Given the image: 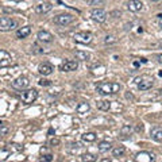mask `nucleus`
<instances>
[{"instance_id": "obj_1", "label": "nucleus", "mask_w": 162, "mask_h": 162, "mask_svg": "<svg viewBox=\"0 0 162 162\" xmlns=\"http://www.w3.org/2000/svg\"><path fill=\"white\" fill-rule=\"evenodd\" d=\"M97 93L107 96V94H115L120 91V84L119 83H100L96 87Z\"/></svg>"}, {"instance_id": "obj_2", "label": "nucleus", "mask_w": 162, "mask_h": 162, "mask_svg": "<svg viewBox=\"0 0 162 162\" xmlns=\"http://www.w3.org/2000/svg\"><path fill=\"white\" fill-rule=\"evenodd\" d=\"M18 27V22L12 18H7V16H3L0 19V30L2 31H11L14 29Z\"/></svg>"}, {"instance_id": "obj_3", "label": "nucleus", "mask_w": 162, "mask_h": 162, "mask_svg": "<svg viewBox=\"0 0 162 162\" xmlns=\"http://www.w3.org/2000/svg\"><path fill=\"white\" fill-rule=\"evenodd\" d=\"M74 22V16L70 14H58L57 16H54V23L58 26H68Z\"/></svg>"}, {"instance_id": "obj_4", "label": "nucleus", "mask_w": 162, "mask_h": 162, "mask_svg": "<svg viewBox=\"0 0 162 162\" xmlns=\"http://www.w3.org/2000/svg\"><path fill=\"white\" fill-rule=\"evenodd\" d=\"M37 97H38L37 89H27V91L20 93V99L24 104H31V103H34L37 100Z\"/></svg>"}, {"instance_id": "obj_5", "label": "nucleus", "mask_w": 162, "mask_h": 162, "mask_svg": "<svg viewBox=\"0 0 162 162\" xmlns=\"http://www.w3.org/2000/svg\"><path fill=\"white\" fill-rule=\"evenodd\" d=\"M107 16H108V14L105 10H103V8H93L92 12H91V18L94 22H97V23L105 22Z\"/></svg>"}, {"instance_id": "obj_6", "label": "nucleus", "mask_w": 162, "mask_h": 162, "mask_svg": "<svg viewBox=\"0 0 162 162\" xmlns=\"http://www.w3.org/2000/svg\"><path fill=\"white\" fill-rule=\"evenodd\" d=\"M74 40L77 43H84L87 45L92 40V34L91 33H87V31H80V33H76L74 34Z\"/></svg>"}, {"instance_id": "obj_7", "label": "nucleus", "mask_w": 162, "mask_h": 162, "mask_svg": "<svg viewBox=\"0 0 162 162\" xmlns=\"http://www.w3.org/2000/svg\"><path fill=\"white\" fill-rule=\"evenodd\" d=\"M30 85V81L27 77H24V76H20V77H18L12 81V87L15 89H19V91H22V89H26L27 87Z\"/></svg>"}, {"instance_id": "obj_8", "label": "nucleus", "mask_w": 162, "mask_h": 162, "mask_svg": "<svg viewBox=\"0 0 162 162\" xmlns=\"http://www.w3.org/2000/svg\"><path fill=\"white\" fill-rule=\"evenodd\" d=\"M37 38L40 40V42H43V43H50L54 40V37L49 33V31L46 30H40L38 31V34H37Z\"/></svg>"}, {"instance_id": "obj_9", "label": "nucleus", "mask_w": 162, "mask_h": 162, "mask_svg": "<svg viewBox=\"0 0 162 162\" xmlns=\"http://www.w3.org/2000/svg\"><path fill=\"white\" fill-rule=\"evenodd\" d=\"M126 6H127V10L128 11L138 12V11H141L142 8H143V3H142V0H130V2L126 4Z\"/></svg>"}, {"instance_id": "obj_10", "label": "nucleus", "mask_w": 162, "mask_h": 162, "mask_svg": "<svg viewBox=\"0 0 162 162\" xmlns=\"http://www.w3.org/2000/svg\"><path fill=\"white\" fill-rule=\"evenodd\" d=\"M78 68V62L77 61H65L64 64H61L60 69L62 72H73Z\"/></svg>"}, {"instance_id": "obj_11", "label": "nucleus", "mask_w": 162, "mask_h": 162, "mask_svg": "<svg viewBox=\"0 0 162 162\" xmlns=\"http://www.w3.org/2000/svg\"><path fill=\"white\" fill-rule=\"evenodd\" d=\"M154 154H151V153H147V151H142L139 153L137 155V161L138 162H154Z\"/></svg>"}, {"instance_id": "obj_12", "label": "nucleus", "mask_w": 162, "mask_h": 162, "mask_svg": "<svg viewBox=\"0 0 162 162\" xmlns=\"http://www.w3.org/2000/svg\"><path fill=\"white\" fill-rule=\"evenodd\" d=\"M53 70H54L53 65L47 64V62H43V64H40V65L38 66V72H39V73L42 74V76H49V74H51Z\"/></svg>"}, {"instance_id": "obj_13", "label": "nucleus", "mask_w": 162, "mask_h": 162, "mask_svg": "<svg viewBox=\"0 0 162 162\" xmlns=\"http://www.w3.org/2000/svg\"><path fill=\"white\" fill-rule=\"evenodd\" d=\"M53 6L50 3H40L38 6H35V12L37 14H40V15H43V14H47L51 11Z\"/></svg>"}, {"instance_id": "obj_14", "label": "nucleus", "mask_w": 162, "mask_h": 162, "mask_svg": "<svg viewBox=\"0 0 162 162\" xmlns=\"http://www.w3.org/2000/svg\"><path fill=\"white\" fill-rule=\"evenodd\" d=\"M31 33V27L30 26H24V27H20L19 30L16 31V38L19 39H23V38H27Z\"/></svg>"}, {"instance_id": "obj_15", "label": "nucleus", "mask_w": 162, "mask_h": 162, "mask_svg": "<svg viewBox=\"0 0 162 162\" xmlns=\"http://www.w3.org/2000/svg\"><path fill=\"white\" fill-rule=\"evenodd\" d=\"M151 139H154L155 142H162V128L161 127H155L151 130Z\"/></svg>"}, {"instance_id": "obj_16", "label": "nucleus", "mask_w": 162, "mask_h": 162, "mask_svg": "<svg viewBox=\"0 0 162 162\" xmlns=\"http://www.w3.org/2000/svg\"><path fill=\"white\" fill-rule=\"evenodd\" d=\"M153 87V81L151 80H141L138 83V89L139 91H148Z\"/></svg>"}, {"instance_id": "obj_17", "label": "nucleus", "mask_w": 162, "mask_h": 162, "mask_svg": "<svg viewBox=\"0 0 162 162\" xmlns=\"http://www.w3.org/2000/svg\"><path fill=\"white\" fill-rule=\"evenodd\" d=\"M89 110H91V105H89L88 101H81L80 104L77 105V114H80V115L87 114Z\"/></svg>"}, {"instance_id": "obj_18", "label": "nucleus", "mask_w": 162, "mask_h": 162, "mask_svg": "<svg viewBox=\"0 0 162 162\" xmlns=\"http://www.w3.org/2000/svg\"><path fill=\"white\" fill-rule=\"evenodd\" d=\"M74 54H76V57H77V60H81V61H89L92 58L91 54L87 53V51L77 50V51H74Z\"/></svg>"}, {"instance_id": "obj_19", "label": "nucleus", "mask_w": 162, "mask_h": 162, "mask_svg": "<svg viewBox=\"0 0 162 162\" xmlns=\"http://www.w3.org/2000/svg\"><path fill=\"white\" fill-rule=\"evenodd\" d=\"M81 162H96L97 157L94 154H91V153H85V154H83L80 157Z\"/></svg>"}, {"instance_id": "obj_20", "label": "nucleus", "mask_w": 162, "mask_h": 162, "mask_svg": "<svg viewBox=\"0 0 162 162\" xmlns=\"http://www.w3.org/2000/svg\"><path fill=\"white\" fill-rule=\"evenodd\" d=\"M81 139H83L84 142H94L96 141V134L94 132H85L81 135Z\"/></svg>"}, {"instance_id": "obj_21", "label": "nucleus", "mask_w": 162, "mask_h": 162, "mask_svg": "<svg viewBox=\"0 0 162 162\" xmlns=\"http://www.w3.org/2000/svg\"><path fill=\"white\" fill-rule=\"evenodd\" d=\"M97 108H99V110H101V111H108L111 108V101H108V100L97 101Z\"/></svg>"}, {"instance_id": "obj_22", "label": "nucleus", "mask_w": 162, "mask_h": 162, "mask_svg": "<svg viewBox=\"0 0 162 162\" xmlns=\"http://www.w3.org/2000/svg\"><path fill=\"white\" fill-rule=\"evenodd\" d=\"M126 153V147L124 146H116L115 148H112V155L114 157H122Z\"/></svg>"}, {"instance_id": "obj_23", "label": "nucleus", "mask_w": 162, "mask_h": 162, "mask_svg": "<svg viewBox=\"0 0 162 162\" xmlns=\"http://www.w3.org/2000/svg\"><path fill=\"white\" fill-rule=\"evenodd\" d=\"M112 148V145L110 142H107V141H104V142H100L99 143V150H100L101 153H105V151H110Z\"/></svg>"}, {"instance_id": "obj_24", "label": "nucleus", "mask_w": 162, "mask_h": 162, "mask_svg": "<svg viewBox=\"0 0 162 162\" xmlns=\"http://www.w3.org/2000/svg\"><path fill=\"white\" fill-rule=\"evenodd\" d=\"M116 40L118 39H116L114 35H107V37L104 38V43L105 45H112V43H116Z\"/></svg>"}, {"instance_id": "obj_25", "label": "nucleus", "mask_w": 162, "mask_h": 162, "mask_svg": "<svg viewBox=\"0 0 162 162\" xmlns=\"http://www.w3.org/2000/svg\"><path fill=\"white\" fill-rule=\"evenodd\" d=\"M88 4L89 6H104L105 0H89Z\"/></svg>"}, {"instance_id": "obj_26", "label": "nucleus", "mask_w": 162, "mask_h": 162, "mask_svg": "<svg viewBox=\"0 0 162 162\" xmlns=\"http://www.w3.org/2000/svg\"><path fill=\"white\" fill-rule=\"evenodd\" d=\"M131 131H132V128L130 127V126H124V127H122V130H120L122 135H130Z\"/></svg>"}, {"instance_id": "obj_27", "label": "nucleus", "mask_w": 162, "mask_h": 162, "mask_svg": "<svg viewBox=\"0 0 162 162\" xmlns=\"http://www.w3.org/2000/svg\"><path fill=\"white\" fill-rule=\"evenodd\" d=\"M0 127H2V131H0V134H2V135H7V132L10 131V127H8L6 123H2V124H0Z\"/></svg>"}, {"instance_id": "obj_28", "label": "nucleus", "mask_w": 162, "mask_h": 162, "mask_svg": "<svg viewBox=\"0 0 162 162\" xmlns=\"http://www.w3.org/2000/svg\"><path fill=\"white\" fill-rule=\"evenodd\" d=\"M39 85L40 87H49V85H51V81L46 80V78H40L39 80Z\"/></svg>"}, {"instance_id": "obj_29", "label": "nucleus", "mask_w": 162, "mask_h": 162, "mask_svg": "<svg viewBox=\"0 0 162 162\" xmlns=\"http://www.w3.org/2000/svg\"><path fill=\"white\" fill-rule=\"evenodd\" d=\"M51 159H53V155L51 154H46V155H43L39 161L40 162H51Z\"/></svg>"}, {"instance_id": "obj_30", "label": "nucleus", "mask_w": 162, "mask_h": 162, "mask_svg": "<svg viewBox=\"0 0 162 162\" xmlns=\"http://www.w3.org/2000/svg\"><path fill=\"white\" fill-rule=\"evenodd\" d=\"M49 143H50V146H53V147L54 146H58V145H60V139H58V138H51Z\"/></svg>"}, {"instance_id": "obj_31", "label": "nucleus", "mask_w": 162, "mask_h": 162, "mask_svg": "<svg viewBox=\"0 0 162 162\" xmlns=\"http://www.w3.org/2000/svg\"><path fill=\"white\" fill-rule=\"evenodd\" d=\"M158 16V24H159V27L162 29V15H157Z\"/></svg>"}, {"instance_id": "obj_32", "label": "nucleus", "mask_w": 162, "mask_h": 162, "mask_svg": "<svg viewBox=\"0 0 162 162\" xmlns=\"http://www.w3.org/2000/svg\"><path fill=\"white\" fill-rule=\"evenodd\" d=\"M157 60H158V62L162 64V54H158V56H157Z\"/></svg>"}, {"instance_id": "obj_33", "label": "nucleus", "mask_w": 162, "mask_h": 162, "mask_svg": "<svg viewBox=\"0 0 162 162\" xmlns=\"http://www.w3.org/2000/svg\"><path fill=\"white\" fill-rule=\"evenodd\" d=\"M101 162H111V158H103Z\"/></svg>"}, {"instance_id": "obj_34", "label": "nucleus", "mask_w": 162, "mask_h": 162, "mask_svg": "<svg viewBox=\"0 0 162 162\" xmlns=\"http://www.w3.org/2000/svg\"><path fill=\"white\" fill-rule=\"evenodd\" d=\"M126 97H127V99H134L131 93H127V94H126Z\"/></svg>"}, {"instance_id": "obj_35", "label": "nucleus", "mask_w": 162, "mask_h": 162, "mask_svg": "<svg viewBox=\"0 0 162 162\" xmlns=\"http://www.w3.org/2000/svg\"><path fill=\"white\" fill-rule=\"evenodd\" d=\"M150 2H153V3H157V2H159V0H150Z\"/></svg>"}, {"instance_id": "obj_36", "label": "nucleus", "mask_w": 162, "mask_h": 162, "mask_svg": "<svg viewBox=\"0 0 162 162\" xmlns=\"http://www.w3.org/2000/svg\"><path fill=\"white\" fill-rule=\"evenodd\" d=\"M12 2H20V0H12Z\"/></svg>"}, {"instance_id": "obj_37", "label": "nucleus", "mask_w": 162, "mask_h": 162, "mask_svg": "<svg viewBox=\"0 0 162 162\" xmlns=\"http://www.w3.org/2000/svg\"><path fill=\"white\" fill-rule=\"evenodd\" d=\"M159 46H161V47H162V40H161V43H159Z\"/></svg>"}]
</instances>
